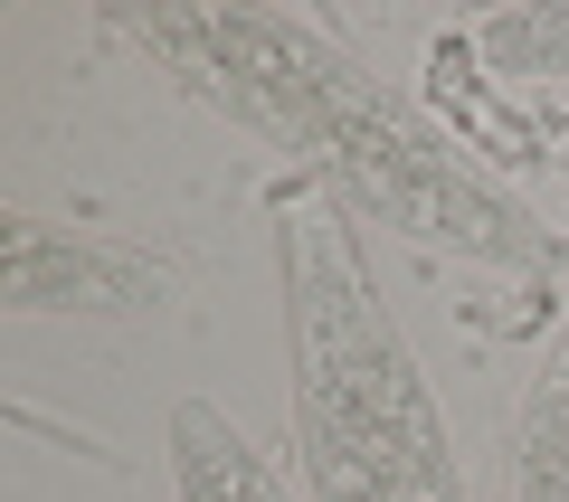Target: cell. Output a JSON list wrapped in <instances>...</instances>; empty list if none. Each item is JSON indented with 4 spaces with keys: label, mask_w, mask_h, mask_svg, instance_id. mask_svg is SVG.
Masks as SVG:
<instances>
[{
    "label": "cell",
    "mask_w": 569,
    "mask_h": 502,
    "mask_svg": "<svg viewBox=\"0 0 569 502\" xmlns=\"http://www.w3.org/2000/svg\"><path fill=\"white\" fill-rule=\"evenodd\" d=\"M0 228H10V275H0V303L10 313H152L171 294V265L152 247L48 228L29 209H10Z\"/></svg>",
    "instance_id": "3"
},
{
    "label": "cell",
    "mask_w": 569,
    "mask_h": 502,
    "mask_svg": "<svg viewBox=\"0 0 569 502\" xmlns=\"http://www.w3.org/2000/svg\"><path fill=\"white\" fill-rule=\"evenodd\" d=\"M475 48L493 77H569V10H493Z\"/></svg>",
    "instance_id": "6"
},
{
    "label": "cell",
    "mask_w": 569,
    "mask_h": 502,
    "mask_svg": "<svg viewBox=\"0 0 569 502\" xmlns=\"http://www.w3.org/2000/svg\"><path fill=\"white\" fill-rule=\"evenodd\" d=\"M104 20L142 58H162L200 104H219L228 123L276 142L295 171H313L351 219L485 265L550 257L541 219L485 161H466V142L418 96L370 77L332 29L295 20V10H181V0H114Z\"/></svg>",
    "instance_id": "1"
},
{
    "label": "cell",
    "mask_w": 569,
    "mask_h": 502,
    "mask_svg": "<svg viewBox=\"0 0 569 502\" xmlns=\"http://www.w3.org/2000/svg\"><path fill=\"white\" fill-rule=\"evenodd\" d=\"M171 483H181V502H295L284 474L228 426V408H209V399L171 408Z\"/></svg>",
    "instance_id": "5"
},
{
    "label": "cell",
    "mask_w": 569,
    "mask_h": 502,
    "mask_svg": "<svg viewBox=\"0 0 569 502\" xmlns=\"http://www.w3.org/2000/svg\"><path fill=\"white\" fill-rule=\"evenodd\" d=\"M276 303H284V408L313 502H466L456 436L437 418L418 351L370 275L361 219L305 200L276 219Z\"/></svg>",
    "instance_id": "2"
},
{
    "label": "cell",
    "mask_w": 569,
    "mask_h": 502,
    "mask_svg": "<svg viewBox=\"0 0 569 502\" xmlns=\"http://www.w3.org/2000/svg\"><path fill=\"white\" fill-rule=\"evenodd\" d=\"M493 502H569V313H560V332H550L541 370H531L522 408L503 426Z\"/></svg>",
    "instance_id": "4"
}]
</instances>
